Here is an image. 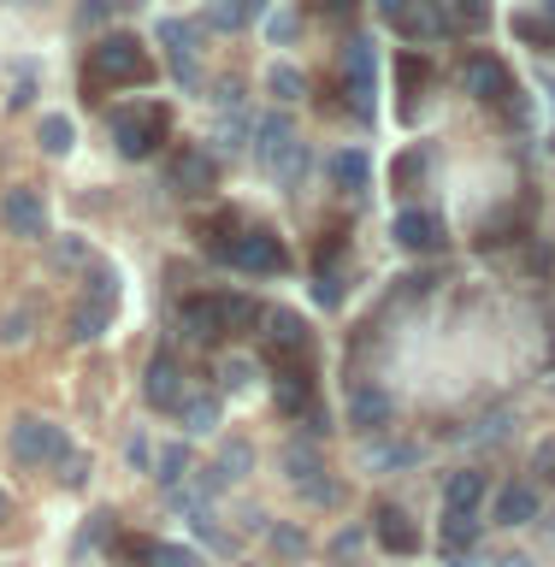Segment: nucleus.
<instances>
[{
    "label": "nucleus",
    "instance_id": "f257e3e1",
    "mask_svg": "<svg viewBox=\"0 0 555 567\" xmlns=\"http://www.w3.org/2000/svg\"><path fill=\"white\" fill-rule=\"evenodd\" d=\"M166 106H124V113H113V142L124 159H148L160 142H166Z\"/></svg>",
    "mask_w": 555,
    "mask_h": 567
},
{
    "label": "nucleus",
    "instance_id": "f03ea898",
    "mask_svg": "<svg viewBox=\"0 0 555 567\" xmlns=\"http://www.w3.org/2000/svg\"><path fill=\"white\" fill-rule=\"evenodd\" d=\"M89 78L95 83H148L154 65H148V53H142L131 35H106V42L89 53Z\"/></svg>",
    "mask_w": 555,
    "mask_h": 567
},
{
    "label": "nucleus",
    "instance_id": "7ed1b4c3",
    "mask_svg": "<svg viewBox=\"0 0 555 567\" xmlns=\"http://www.w3.org/2000/svg\"><path fill=\"white\" fill-rule=\"evenodd\" d=\"M372 83H379V71H372V42L354 35L343 48V95H349L354 118H372Z\"/></svg>",
    "mask_w": 555,
    "mask_h": 567
},
{
    "label": "nucleus",
    "instance_id": "20e7f679",
    "mask_svg": "<svg viewBox=\"0 0 555 567\" xmlns=\"http://www.w3.org/2000/svg\"><path fill=\"white\" fill-rule=\"evenodd\" d=\"M461 83H467V95L491 101V106H503V101L521 95V89H514V78H508V65L491 60V53H473V60L461 65Z\"/></svg>",
    "mask_w": 555,
    "mask_h": 567
},
{
    "label": "nucleus",
    "instance_id": "39448f33",
    "mask_svg": "<svg viewBox=\"0 0 555 567\" xmlns=\"http://www.w3.org/2000/svg\"><path fill=\"white\" fill-rule=\"evenodd\" d=\"M12 450H18V461H30V467L35 461H65V432L53 420H30L24 414L12 425Z\"/></svg>",
    "mask_w": 555,
    "mask_h": 567
},
{
    "label": "nucleus",
    "instance_id": "423d86ee",
    "mask_svg": "<svg viewBox=\"0 0 555 567\" xmlns=\"http://www.w3.org/2000/svg\"><path fill=\"white\" fill-rule=\"evenodd\" d=\"M225 255H230V266H243V272H284V260H290L273 230H243Z\"/></svg>",
    "mask_w": 555,
    "mask_h": 567
},
{
    "label": "nucleus",
    "instance_id": "0eeeda50",
    "mask_svg": "<svg viewBox=\"0 0 555 567\" xmlns=\"http://www.w3.org/2000/svg\"><path fill=\"white\" fill-rule=\"evenodd\" d=\"M113 301H119V278L113 272H95V301H83V308L71 313V337H78V343L101 337L106 319H113Z\"/></svg>",
    "mask_w": 555,
    "mask_h": 567
},
{
    "label": "nucleus",
    "instance_id": "6e6552de",
    "mask_svg": "<svg viewBox=\"0 0 555 567\" xmlns=\"http://www.w3.org/2000/svg\"><path fill=\"white\" fill-rule=\"evenodd\" d=\"M260 159L273 172H284V177H296L301 172V142H296V131L284 118H266L260 124Z\"/></svg>",
    "mask_w": 555,
    "mask_h": 567
},
{
    "label": "nucleus",
    "instance_id": "1a4fd4ad",
    "mask_svg": "<svg viewBox=\"0 0 555 567\" xmlns=\"http://www.w3.org/2000/svg\"><path fill=\"white\" fill-rule=\"evenodd\" d=\"M0 219H7L18 237H48V207L35 189H12L7 202H0Z\"/></svg>",
    "mask_w": 555,
    "mask_h": 567
},
{
    "label": "nucleus",
    "instance_id": "9d476101",
    "mask_svg": "<svg viewBox=\"0 0 555 567\" xmlns=\"http://www.w3.org/2000/svg\"><path fill=\"white\" fill-rule=\"evenodd\" d=\"M372 538H379L390 556H420V526L408 520L402 508H379V514H372Z\"/></svg>",
    "mask_w": 555,
    "mask_h": 567
},
{
    "label": "nucleus",
    "instance_id": "9b49d317",
    "mask_svg": "<svg viewBox=\"0 0 555 567\" xmlns=\"http://www.w3.org/2000/svg\"><path fill=\"white\" fill-rule=\"evenodd\" d=\"M177 319H184V331L195 337V343H219L225 337V301L219 296H189Z\"/></svg>",
    "mask_w": 555,
    "mask_h": 567
},
{
    "label": "nucleus",
    "instance_id": "f8f14e48",
    "mask_svg": "<svg viewBox=\"0 0 555 567\" xmlns=\"http://www.w3.org/2000/svg\"><path fill=\"white\" fill-rule=\"evenodd\" d=\"M142 390H148L154 408H177L184 402V372H177L172 354H154L148 361V379H142Z\"/></svg>",
    "mask_w": 555,
    "mask_h": 567
},
{
    "label": "nucleus",
    "instance_id": "ddd939ff",
    "mask_svg": "<svg viewBox=\"0 0 555 567\" xmlns=\"http://www.w3.org/2000/svg\"><path fill=\"white\" fill-rule=\"evenodd\" d=\"M390 230H397L402 248H425V255H432V248H443V225L432 219V213H414V207H408V213H397V225H390Z\"/></svg>",
    "mask_w": 555,
    "mask_h": 567
},
{
    "label": "nucleus",
    "instance_id": "4468645a",
    "mask_svg": "<svg viewBox=\"0 0 555 567\" xmlns=\"http://www.w3.org/2000/svg\"><path fill=\"white\" fill-rule=\"evenodd\" d=\"M278 408L284 414H308L314 408V379H308V367H278Z\"/></svg>",
    "mask_w": 555,
    "mask_h": 567
},
{
    "label": "nucleus",
    "instance_id": "2eb2a0df",
    "mask_svg": "<svg viewBox=\"0 0 555 567\" xmlns=\"http://www.w3.org/2000/svg\"><path fill=\"white\" fill-rule=\"evenodd\" d=\"M160 42L172 48V71H177V78L195 83V30L177 24V18H166V24H160Z\"/></svg>",
    "mask_w": 555,
    "mask_h": 567
},
{
    "label": "nucleus",
    "instance_id": "dca6fc26",
    "mask_svg": "<svg viewBox=\"0 0 555 567\" xmlns=\"http://www.w3.org/2000/svg\"><path fill=\"white\" fill-rule=\"evenodd\" d=\"M397 30H402V35H425V42H438V35L450 30V18H443L432 0H408L402 18H397Z\"/></svg>",
    "mask_w": 555,
    "mask_h": 567
},
{
    "label": "nucleus",
    "instance_id": "f3484780",
    "mask_svg": "<svg viewBox=\"0 0 555 567\" xmlns=\"http://www.w3.org/2000/svg\"><path fill=\"white\" fill-rule=\"evenodd\" d=\"M496 520H503V526L538 520V491H532V485H503V496H496Z\"/></svg>",
    "mask_w": 555,
    "mask_h": 567
},
{
    "label": "nucleus",
    "instance_id": "a211bd4d",
    "mask_svg": "<svg viewBox=\"0 0 555 567\" xmlns=\"http://www.w3.org/2000/svg\"><path fill=\"white\" fill-rule=\"evenodd\" d=\"M443 503H450V514H473L479 503H485V473H450V485H443Z\"/></svg>",
    "mask_w": 555,
    "mask_h": 567
},
{
    "label": "nucleus",
    "instance_id": "6ab92c4d",
    "mask_svg": "<svg viewBox=\"0 0 555 567\" xmlns=\"http://www.w3.org/2000/svg\"><path fill=\"white\" fill-rule=\"evenodd\" d=\"M213 177H219V172H213V159H207L202 148H189V154L172 166V184L184 189V195H202V189H213Z\"/></svg>",
    "mask_w": 555,
    "mask_h": 567
},
{
    "label": "nucleus",
    "instance_id": "aec40b11",
    "mask_svg": "<svg viewBox=\"0 0 555 567\" xmlns=\"http://www.w3.org/2000/svg\"><path fill=\"white\" fill-rule=\"evenodd\" d=\"M349 420H354V425H384V420H390V390L361 384V390L349 396Z\"/></svg>",
    "mask_w": 555,
    "mask_h": 567
},
{
    "label": "nucleus",
    "instance_id": "412c9836",
    "mask_svg": "<svg viewBox=\"0 0 555 567\" xmlns=\"http://www.w3.org/2000/svg\"><path fill=\"white\" fill-rule=\"evenodd\" d=\"M266 326H273V349H278V354H290V361H301V354H308V326H301L296 313H273Z\"/></svg>",
    "mask_w": 555,
    "mask_h": 567
},
{
    "label": "nucleus",
    "instance_id": "4be33fe9",
    "mask_svg": "<svg viewBox=\"0 0 555 567\" xmlns=\"http://www.w3.org/2000/svg\"><path fill=\"white\" fill-rule=\"evenodd\" d=\"M260 12H266V0H213L207 24L213 30H243L248 18H260Z\"/></svg>",
    "mask_w": 555,
    "mask_h": 567
},
{
    "label": "nucleus",
    "instance_id": "5701e85b",
    "mask_svg": "<svg viewBox=\"0 0 555 567\" xmlns=\"http://www.w3.org/2000/svg\"><path fill=\"white\" fill-rule=\"evenodd\" d=\"M326 172H331L343 189H367V184H372V166H367V154H354V148L331 154V159H326Z\"/></svg>",
    "mask_w": 555,
    "mask_h": 567
},
{
    "label": "nucleus",
    "instance_id": "b1692460",
    "mask_svg": "<svg viewBox=\"0 0 555 567\" xmlns=\"http://www.w3.org/2000/svg\"><path fill=\"white\" fill-rule=\"evenodd\" d=\"M177 414H184V432L207 437L213 425H219V402H213V396H184V402H177Z\"/></svg>",
    "mask_w": 555,
    "mask_h": 567
},
{
    "label": "nucleus",
    "instance_id": "393cba45",
    "mask_svg": "<svg viewBox=\"0 0 555 567\" xmlns=\"http://www.w3.org/2000/svg\"><path fill=\"white\" fill-rule=\"evenodd\" d=\"M266 89H273V95H278L284 106H290V101L308 95V78H301L296 65H273V71H266Z\"/></svg>",
    "mask_w": 555,
    "mask_h": 567
},
{
    "label": "nucleus",
    "instance_id": "a878e982",
    "mask_svg": "<svg viewBox=\"0 0 555 567\" xmlns=\"http://www.w3.org/2000/svg\"><path fill=\"white\" fill-rule=\"evenodd\" d=\"M473 538H479V520H473V514H443V549H450V556L473 549Z\"/></svg>",
    "mask_w": 555,
    "mask_h": 567
},
{
    "label": "nucleus",
    "instance_id": "bb28decb",
    "mask_svg": "<svg viewBox=\"0 0 555 567\" xmlns=\"http://www.w3.org/2000/svg\"><path fill=\"white\" fill-rule=\"evenodd\" d=\"M71 142H78L71 118H65V113H48V118H42V148H48L53 159H65V154H71Z\"/></svg>",
    "mask_w": 555,
    "mask_h": 567
},
{
    "label": "nucleus",
    "instance_id": "cd10ccee",
    "mask_svg": "<svg viewBox=\"0 0 555 567\" xmlns=\"http://www.w3.org/2000/svg\"><path fill=\"white\" fill-rule=\"evenodd\" d=\"M154 467H160L154 478H160V485H166V491H172V485H184V473H189V455H184V443H172V450L160 455Z\"/></svg>",
    "mask_w": 555,
    "mask_h": 567
},
{
    "label": "nucleus",
    "instance_id": "c85d7f7f",
    "mask_svg": "<svg viewBox=\"0 0 555 567\" xmlns=\"http://www.w3.org/2000/svg\"><path fill=\"white\" fill-rule=\"evenodd\" d=\"M148 556H154L160 567H202V556H195V549H184V544H148Z\"/></svg>",
    "mask_w": 555,
    "mask_h": 567
},
{
    "label": "nucleus",
    "instance_id": "c756f323",
    "mask_svg": "<svg viewBox=\"0 0 555 567\" xmlns=\"http://www.w3.org/2000/svg\"><path fill=\"white\" fill-rule=\"evenodd\" d=\"M219 301H225V331L230 326H255V319H260V308L248 296H219Z\"/></svg>",
    "mask_w": 555,
    "mask_h": 567
},
{
    "label": "nucleus",
    "instance_id": "7c9ffc66",
    "mask_svg": "<svg viewBox=\"0 0 555 567\" xmlns=\"http://www.w3.org/2000/svg\"><path fill=\"white\" fill-rule=\"evenodd\" d=\"M514 35H526L532 48H549V42H555V24H544V18H526V12H521V18H514Z\"/></svg>",
    "mask_w": 555,
    "mask_h": 567
},
{
    "label": "nucleus",
    "instance_id": "2f4dec72",
    "mask_svg": "<svg viewBox=\"0 0 555 567\" xmlns=\"http://www.w3.org/2000/svg\"><path fill=\"white\" fill-rule=\"evenodd\" d=\"M450 7H455V18H461L467 30H485V18H491L485 0H450Z\"/></svg>",
    "mask_w": 555,
    "mask_h": 567
},
{
    "label": "nucleus",
    "instance_id": "473e14b6",
    "mask_svg": "<svg viewBox=\"0 0 555 567\" xmlns=\"http://www.w3.org/2000/svg\"><path fill=\"white\" fill-rule=\"evenodd\" d=\"M314 301H319V308H337V301H343V284H337L331 272H319L314 278Z\"/></svg>",
    "mask_w": 555,
    "mask_h": 567
},
{
    "label": "nucleus",
    "instance_id": "72a5a7b5",
    "mask_svg": "<svg viewBox=\"0 0 555 567\" xmlns=\"http://www.w3.org/2000/svg\"><path fill=\"white\" fill-rule=\"evenodd\" d=\"M248 461H255V450H248V443H230V450H225V461H219V467H225L230 478H237V473H248Z\"/></svg>",
    "mask_w": 555,
    "mask_h": 567
},
{
    "label": "nucleus",
    "instance_id": "f704fd0d",
    "mask_svg": "<svg viewBox=\"0 0 555 567\" xmlns=\"http://www.w3.org/2000/svg\"><path fill=\"white\" fill-rule=\"evenodd\" d=\"M532 473H538V478H555V437H544L538 450H532Z\"/></svg>",
    "mask_w": 555,
    "mask_h": 567
},
{
    "label": "nucleus",
    "instance_id": "c9c22d12",
    "mask_svg": "<svg viewBox=\"0 0 555 567\" xmlns=\"http://www.w3.org/2000/svg\"><path fill=\"white\" fill-rule=\"evenodd\" d=\"M290 473L301 478V485H308V478L319 473V467H314V450H308V443H296V450H290Z\"/></svg>",
    "mask_w": 555,
    "mask_h": 567
},
{
    "label": "nucleus",
    "instance_id": "e433bc0d",
    "mask_svg": "<svg viewBox=\"0 0 555 567\" xmlns=\"http://www.w3.org/2000/svg\"><path fill=\"white\" fill-rule=\"evenodd\" d=\"M420 83H425V60L408 53V60H402V89H408V95H420Z\"/></svg>",
    "mask_w": 555,
    "mask_h": 567
},
{
    "label": "nucleus",
    "instance_id": "4c0bfd02",
    "mask_svg": "<svg viewBox=\"0 0 555 567\" xmlns=\"http://www.w3.org/2000/svg\"><path fill=\"white\" fill-rule=\"evenodd\" d=\"M124 455H131V467H136V473H142V467H154V443L142 437V432L131 437V450H124Z\"/></svg>",
    "mask_w": 555,
    "mask_h": 567
},
{
    "label": "nucleus",
    "instance_id": "58836bf2",
    "mask_svg": "<svg viewBox=\"0 0 555 567\" xmlns=\"http://www.w3.org/2000/svg\"><path fill=\"white\" fill-rule=\"evenodd\" d=\"M0 337H7V343H24V337H30V308H18V313L7 319V331H0Z\"/></svg>",
    "mask_w": 555,
    "mask_h": 567
},
{
    "label": "nucleus",
    "instance_id": "ea45409f",
    "mask_svg": "<svg viewBox=\"0 0 555 567\" xmlns=\"http://www.w3.org/2000/svg\"><path fill=\"white\" fill-rule=\"evenodd\" d=\"M301 491H308L314 503H337V496H343V491L331 485V478H308V485H301Z\"/></svg>",
    "mask_w": 555,
    "mask_h": 567
},
{
    "label": "nucleus",
    "instance_id": "a19ab883",
    "mask_svg": "<svg viewBox=\"0 0 555 567\" xmlns=\"http://www.w3.org/2000/svg\"><path fill=\"white\" fill-rule=\"evenodd\" d=\"M266 30H273V42H290V35H296L301 24H296V18H290V12H284V18H273V24H266Z\"/></svg>",
    "mask_w": 555,
    "mask_h": 567
},
{
    "label": "nucleus",
    "instance_id": "79ce46f5",
    "mask_svg": "<svg viewBox=\"0 0 555 567\" xmlns=\"http://www.w3.org/2000/svg\"><path fill=\"white\" fill-rule=\"evenodd\" d=\"M225 384L243 390V384H248V361H225Z\"/></svg>",
    "mask_w": 555,
    "mask_h": 567
},
{
    "label": "nucleus",
    "instance_id": "37998d69",
    "mask_svg": "<svg viewBox=\"0 0 555 567\" xmlns=\"http://www.w3.org/2000/svg\"><path fill=\"white\" fill-rule=\"evenodd\" d=\"M60 467H65V485H83V473H89V461H78V455H65V461H60Z\"/></svg>",
    "mask_w": 555,
    "mask_h": 567
},
{
    "label": "nucleus",
    "instance_id": "c03bdc74",
    "mask_svg": "<svg viewBox=\"0 0 555 567\" xmlns=\"http://www.w3.org/2000/svg\"><path fill=\"white\" fill-rule=\"evenodd\" d=\"M414 172H420V154H402L397 159V184H414Z\"/></svg>",
    "mask_w": 555,
    "mask_h": 567
},
{
    "label": "nucleus",
    "instance_id": "a18cd8bd",
    "mask_svg": "<svg viewBox=\"0 0 555 567\" xmlns=\"http://www.w3.org/2000/svg\"><path fill=\"white\" fill-rule=\"evenodd\" d=\"M273 544L284 549V556H301V532H273Z\"/></svg>",
    "mask_w": 555,
    "mask_h": 567
},
{
    "label": "nucleus",
    "instance_id": "49530a36",
    "mask_svg": "<svg viewBox=\"0 0 555 567\" xmlns=\"http://www.w3.org/2000/svg\"><path fill=\"white\" fill-rule=\"evenodd\" d=\"M319 7H326V12H331V18H349V12H354V7H361V0H319Z\"/></svg>",
    "mask_w": 555,
    "mask_h": 567
},
{
    "label": "nucleus",
    "instance_id": "de8ad7c7",
    "mask_svg": "<svg viewBox=\"0 0 555 567\" xmlns=\"http://www.w3.org/2000/svg\"><path fill=\"white\" fill-rule=\"evenodd\" d=\"M402 7H408V0H379V12L390 18V24H397V18H402Z\"/></svg>",
    "mask_w": 555,
    "mask_h": 567
},
{
    "label": "nucleus",
    "instance_id": "09e8293b",
    "mask_svg": "<svg viewBox=\"0 0 555 567\" xmlns=\"http://www.w3.org/2000/svg\"><path fill=\"white\" fill-rule=\"evenodd\" d=\"M95 7H106V12H124V7H142V0H95Z\"/></svg>",
    "mask_w": 555,
    "mask_h": 567
},
{
    "label": "nucleus",
    "instance_id": "8fccbe9b",
    "mask_svg": "<svg viewBox=\"0 0 555 567\" xmlns=\"http://www.w3.org/2000/svg\"><path fill=\"white\" fill-rule=\"evenodd\" d=\"M496 567H532V561H521V556H508V561H496Z\"/></svg>",
    "mask_w": 555,
    "mask_h": 567
},
{
    "label": "nucleus",
    "instance_id": "3c124183",
    "mask_svg": "<svg viewBox=\"0 0 555 567\" xmlns=\"http://www.w3.org/2000/svg\"><path fill=\"white\" fill-rule=\"evenodd\" d=\"M7 508H12V503H7V491H0V514H7Z\"/></svg>",
    "mask_w": 555,
    "mask_h": 567
},
{
    "label": "nucleus",
    "instance_id": "603ef678",
    "mask_svg": "<svg viewBox=\"0 0 555 567\" xmlns=\"http://www.w3.org/2000/svg\"><path fill=\"white\" fill-rule=\"evenodd\" d=\"M549 24H555V0H549Z\"/></svg>",
    "mask_w": 555,
    "mask_h": 567
}]
</instances>
